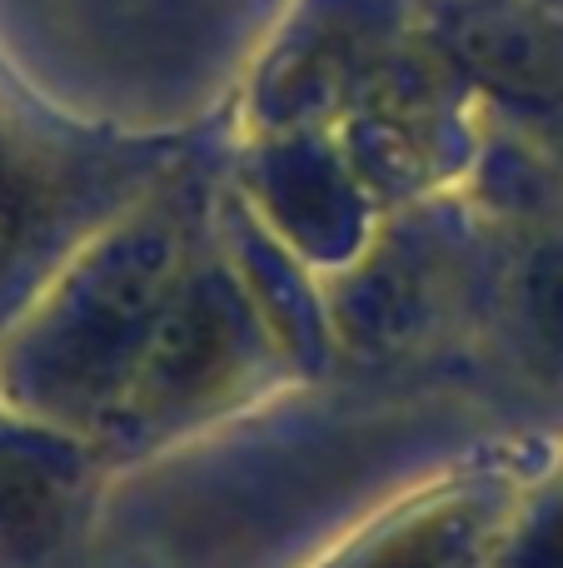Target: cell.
I'll return each instance as SVG.
<instances>
[{
	"instance_id": "5b68a950",
	"label": "cell",
	"mask_w": 563,
	"mask_h": 568,
	"mask_svg": "<svg viewBox=\"0 0 563 568\" xmlns=\"http://www.w3.org/2000/svg\"><path fill=\"white\" fill-rule=\"evenodd\" d=\"M524 568H563V499L549 504L539 529L529 534V564Z\"/></svg>"
},
{
	"instance_id": "277c9868",
	"label": "cell",
	"mask_w": 563,
	"mask_h": 568,
	"mask_svg": "<svg viewBox=\"0 0 563 568\" xmlns=\"http://www.w3.org/2000/svg\"><path fill=\"white\" fill-rule=\"evenodd\" d=\"M35 459L0 454V544L35 554V544L55 529V489Z\"/></svg>"
},
{
	"instance_id": "7a4b0ae2",
	"label": "cell",
	"mask_w": 563,
	"mask_h": 568,
	"mask_svg": "<svg viewBox=\"0 0 563 568\" xmlns=\"http://www.w3.org/2000/svg\"><path fill=\"white\" fill-rule=\"evenodd\" d=\"M494 320L519 379L563 399V210L509 245L494 280Z\"/></svg>"
},
{
	"instance_id": "6da1fadb",
	"label": "cell",
	"mask_w": 563,
	"mask_h": 568,
	"mask_svg": "<svg viewBox=\"0 0 563 568\" xmlns=\"http://www.w3.org/2000/svg\"><path fill=\"white\" fill-rule=\"evenodd\" d=\"M444 55L514 110H563V20L539 0H439Z\"/></svg>"
},
{
	"instance_id": "3957f363",
	"label": "cell",
	"mask_w": 563,
	"mask_h": 568,
	"mask_svg": "<svg viewBox=\"0 0 563 568\" xmlns=\"http://www.w3.org/2000/svg\"><path fill=\"white\" fill-rule=\"evenodd\" d=\"M479 549V519L469 509H439L405 524L365 568H469Z\"/></svg>"
}]
</instances>
